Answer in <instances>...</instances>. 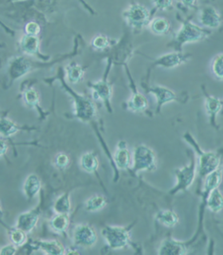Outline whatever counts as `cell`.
I'll list each match as a JSON object with an SVG mask.
<instances>
[{"label": "cell", "mask_w": 223, "mask_h": 255, "mask_svg": "<svg viewBox=\"0 0 223 255\" xmlns=\"http://www.w3.org/2000/svg\"><path fill=\"white\" fill-rule=\"evenodd\" d=\"M68 90L69 89L66 88ZM70 91L74 99L75 105V115L82 122H88L91 121L95 117L96 109L94 104L90 99L85 98L83 96L78 95L74 92Z\"/></svg>", "instance_id": "8"}, {"label": "cell", "mask_w": 223, "mask_h": 255, "mask_svg": "<svg viewBox=\"0 0 223 255\" xmlns=\"http://www.w3.org/2000/svg\"><path fill=\"white\" fill-rule=\"evenodd\" d=\"M71 209L70 194H62L58 199H56L53 205V210L56 214H69Z\"/></svg>", "instance_id": "28"}, {"label": "cell", "mask_w": 223, "mask_h": 255, "mask_svg": "<svg viewBox=\"0 0 223 255\" xmlns=\"http://www.w3.org/2000/svg\"><path fill=\"white\" fill-rule=\"evenodd\" d=\"M147 91L153 94L156 99V112L159 113L165 104L179 100L177 94L172 90L162 86H153L147 88Z\"/></svg>", "instance_id": "14"}, {"label": "cell", "mask_w": 223, "mask_h": 255, "mask_svg": "<svg viewBox=\"0 0 223 255\" xmlns=\"http://www.w3.org/2000/svg\"><path fill=\"white\" fill-rule=\"evenodd\" d=\"M66 254L67 255H80V252L77 249H71L66 251Z\"/></svg>", "instance_id": "40"}, {"label": "cell", "mask_w": 223, "mask_h": 255, "mask_svg": "<svg viewBox=\"0 0 223 255\" xmlns=\"http://www.w3.org/2000/svg\"><path fill=\"white\" fill-rule=\"evenodd\" d=\"M157 167V158L151 147L147 145H139L134 150L132 156V171H155Z\"/></svg>", "instance_id": "5"}, {"label": "cell", "mask_w": 223, "mask_h": 255, "mask_svg": "<svg viewBox=\"0 0 223 255\" xmlns=\"http://www.w3.org/2000/svg\"><path fill=\"white\" fill-rule=\"evenodd\" d=\"M9 238L11 243L14 244L16 247H22L26 243V233L22 230L15 227L14 229L10 230Z\"/></svg>", "instance_id": "31"}, {"label": "cell", "mask_w": 223, "mask_h": 255, "mask_svg": "<svg viewBox=\"0 0 223 255\" xmlns=\"http://www.w3.org/2000/svg\"><path fill=\"white\" fill-rule=\"evenodd\" d=\"M70 222L69 214H57L52 218L50 225L53 231L58 234H63L67 231Z\"/></svg>", "instance_id": "22"}, {"label": "cell", "mask_w": 223, "mask_h": 255, "mask_svg": "<svg viewBox=\"0 0 223 255\" xmlns=\"http://www.w3.org/2000/svg\"><path fill=\"white\" fill-rule=\"evenodd\" d=\"M93 46L97 49L102 50L109 46V39L104 35H98L93 41Z\"/></svg>", "instance_id": "35"}, {"label": "cell", "mask_w": 223, "mask_h": 255, "mask_svg": "<svg viewBox=\"0 0 223 255\" xmlns=\"http://www.w3.org/2000/svg\"><path fill=\"white\" fill-rule=\"evenodd\" d=\"M38 249L46 255H61L66 254V249L58 240H41L37 243Z\"/></svg>", "instance_id": "17"}, {"label": "cell", "mask_w": 223, "mask_h": 255, "mask_svg": "<svg viewBox=\"0 0 223 255\" xmlns=\"http://www.w3.org/2000/svg\"><path fill=\"white\" fill-rule=\"evenodd\" d=\"M207 208L212 213L219 214L223 211V194L219 188L211 191L207 199Z\"/></svg>", "instance_id": "20"}, {"label": "cell", "mask_w": 223, "mask_h": 255, "mask_svg": "<svg viewBox=\"0 0 223 255\" xmlns=\"http://www.w3.org/2000/svg\"><path fill=\"white\" fill-rule=\"evenodd\" d=\"M25 30H26L27 35L37 36V34H39L41 28L37 22H30L26 24Z\"/></svg>", "instance_id": "36"}, {"label": "cell", "mask_w": 223, "mask_h": 255, "mask_svg": "<svg viewBox=\"0 0 223 255\" xmlns=\"http://www.w3.org/2000/svg\"><path fill=\"white\" fill-rule=\"evenodd\" d=\"M23 99L26 106L29 107H35L39 102V95L38 92L34 89H29L24 93Z\"/></svg>", "instance_id": "33"}, {"label": "cell", "mask_w": 223, "mask_h": 255, "mask_svg": "<svg viewBox=\"0 0 223 255\" xmlns=\"http://www.w3.org/2000/svg\"><path fill=\"white\" fill-rule=\"evenodd\" d=\"M19 128L14 122L7 118H2L1 119V133H2V136L8 137L17 132Z\"/></svg>", "instance_id": "32"}, {"label": "cell", "mask_w": 223, "mask_h": 255, "mask_svg": "<svg viewBox=\"0 0 223 255\" xmlns=\"http://www.w3.org/2000/svg\"><path fill=\"white\" fill-rule=\"evenodd\" d=\"M191 58V54H185L181 51H175L161 56L160 58L155 60L153 66H161L166 69H171V68L177 67L180 65H183V63H186Z\"/></svg>", "instance_id": "12"}, {"label": "cell", "mask_w": 223, "mask_h": 255, "mask_svg": "<svg viewBox=\"0 0 223 255\" xmlns=\"http://www.w3.org/2000/svg\"><path fill=\"white\" fill-rule=\"evenodd\" d=\"M98 240V234L90 224L80 223L74 227L73 241L77 247L91 248L97 244Z\"/></svg>", "instance_id": "6"}, {"label": "cell", "mask_w": 223, "mask_h": 255, "mask_svg": "<svg viewBox=\"0 0 223 255\" xmlns=\"http://www.w3.org/2000/svg\"><path fill=\"white\" fill-rule=\"evenodd\" d=\"M155 220L164 227L173 228L179 223V218L172 210L164 209L158 211L155 215Z\"/></svg>", "instance_id": "19"}, {"label": "cell", "mask_w": 223, "mask_h": 255, "mask_svg": "<svg viewBox=\"0 0 223 255\" xmlns=\"http://www.w3.org/2000/svg\"><path fill=\"white\" fill-rule=\"evenodd\" d=\"M70 163V158L66 154L60 153L58 154L55 158V164L58 168L63 169L66 168Z\"/></svg>", "instance_id": "34"}, {"label": "cell", "mask_w": 223, "mask_h": 255, "mask_svg": "<svg viewBox=\"0 0 223 255\" xmlns=\"http://www.w3.org/2000/svg\"><path fill=\"white\" fill-rule=\"evenodd\" d=\"M20 46L22 51L26 54H37L39 49V40L36 36L26 35L23 36L20 41Z\"/></svg>", "instance_id": "24"}, {"label": "cell", "mask_w": 223, "mask_h": 255, "mask_svg": "<svg viewBox=\"0 0 223 255\" xmlns=\"http://www.w3.org/2000/svg\"><path fill=\"white\" fill-rule=\"evenodd\" d=\"M211 70L215 78L219 81H223V53H219L214 57L211 62Z\"/></svg>", "instance_id": "30"}, {"label": "cell", "mask_w": 223, "mask_h": 255, "mask_svg": "<svg viewBox=\"0 0 223 255\" xmlns=\"http://www.w3.org/2000/svg\"><path fill=\"white\" fill-rule=\"evenodd\" d=\"M17 252V247L14 244H7V245L4 246L2 247L1 251H0V255H14Z\"/></svg>", "instance_id": "37"}, {"label": "cell", "mask_w": 223, "mask_h": 255, "mask_svg": "<svg viewBox=\"0 0 223 255\" xmlns=\"http://www.w3.org/2000/svg\"><path fill=\"white\" fill-rule=\"evenodd\" d=\"M147 107L148 102L147 98L138 92L134 93L127 102V109L133 113H142L145 111Z\"/></svg>", "instance_id": "21"}, {"label": "cell", "mask_w": 223, "mask_h": 255, "mask_svg": "<svg viewBox=\"0 0 223 255\" xmlns=\"http://www.w3.org/2000/svg\"><path fill=\"white\" fill-rule=\"evenodd\" d=\"M80 164L82 169L88 173H94L99 167L98 157L93 152L83 154L80 159Z\"/></svg>", "instance_id": "23"}, {"label": "cell", "mask_w": 223, "mask_h": 255, "mask_svg": "<svg viewBox=\"0 0 223 255\" xmlns=\"http://www.w3.org/2000/svg\"><path fill=\"white\" fill-rule=\"evenodd\" d=\"M131 155L127 148L125 142H119L117 149L114 155V162L118 168L122 170L127 169L131 166Z\"/></svg>", "instance_id": "15"}, {"label": "cell", "mask_w": 223, "mask_h": 255, "mask_svg": "<svg viewBox=\"0 0 223 255\" xmlns=\"http://www.w3.org/2000/svg\"><path fill=\"white\" fill-rule=\"evenodd\" d=\"M183 138L198 155V179L199 180L198 194L199 195L201 192L203 179L221 166L223 162V154L219 151H204L190 132L184 133Z\"/></svg>", "instance_id": "1"}, {"label": "cell", "mask_w": 223, "mask_h": 255, "mask_svg": "<svg viewBox=\"0 0 223 255\" xmlns=\"http://www.w3.org/2000/svg\"><path fill=\"white\" fill-rule=\"evenodd\" d=\"M123 17L127 23L134 29H142L150 22V13L142 4L134 2L125 11Z\"/></svg>", "instance_id": "7"}, {"label": "cell", "mask_w": 223, "mask_h": 255, "mask_svg": "<svg viewBox=\"0 0 223 255\" xmlns=\"http://www.w3.org/2000/svg\"><path fill=\"white\" fill-rule=\"evenodd\" d=\"M131 227L107 225L102 230V235L108 247L111 250H122L128 247L131 243Z\"/></svg>", "instance_id": "3"}, {"label": "cell", "mask_w": 223, "mask_h": 255, "mask_svg": "<svg viewBox=\"0 0 223 255\" xmlns=\"http://www.w3.org/2000/svg\"><path fill=\"white\" fill-rule=\"evenodd\" d=\"M39 217L40 211L38 207L22 212L18 215L16 221V227L25 231L26 234L30 233L38 224Z\"/></svg>", "instance_id": "13"}, {"label": "cell", "mask_w": 223, "mask_h": 255, "mask_svg": "<svg viewBox=\"0 0 223 255\" xmlns=\"http://www.w3.org/2000/svg\"><path fill=\"white\" fill-rule=\"evenodd\" d=\"M199 22L203 27L211 30L217 29L223 22L221 14L219 10L213 6H204L199 10Z\"/></svg>", "instance_id": "11"}, {"label": "cell", "mask_w": 223, "mask_h": 255, "mask_svg": "<svg viewBox=\"0 0 223 255\" xmlns=\"http://www.w3.org/2000/svg\"><path fill=\"white\" fill-rule=\"evenodd\" d=\"M108 200L102 195H94L86 200L85 209L89 212H97L107 205Z\"/></svg>", "instance_id": "25"}, {"label": "cell", "mask_w": 223, "mask_h": 255, "mask_svg": "<svg viewBox=\"0 0 223 255\" xmlns=\"http://www.w3.org/2000/svg\"><path fill=\"white\" fill-rule=\"evenodd\" d=\"M30 65L29 62L24 58L17 59L12 64L10 68V76L13 79L21 78L24 74H27L30 71Z\"/></svg>", "instance_id": "26"}, {"label": "cell", "mask_w": 223, "mask_h": 255, "mask_svg": "<svg viewBox=\"0 0 223 255\" xmlns=\"http://www.w3.org/2000/svg\"><path fill=\"white\" fill-rule=\"evenodd\" d=\"M67 78L72 84L78 83L82 79L84 71L82 66L78 64H72L66 68Z\"/></svg>", "instance_id": "29"}, {"label": "cell", "mask_w": 223, "mask_h": 255, "mask_svg": "<svg viewBox=\"0 0 223 255\" xmlns=\"http://www.w3.org/2000/svg\"><path fill=\"white\" fill-rule=\"evenodd\" d=\"M6 150H7V145H6V143L2 140L1 141V155H3L6 152Z\"/></svg>", "instance_id": "39"}, {"label": "cell", "mask_w": 223, "mask_h": 255, "mask_svg": "<svg viewBox=\"0 0 223 255\" xmlns=\"http://www.w3.org/2000/svg\"><path fill=\"white\" fill-rule=\"evenodd\" d=\"M94 91V97L95 99L102 100L105 103L110 105L112 97L111 85L106 81H99L91 85Z\"/></svg>", "instance_id": "16"}, {"label": "cell", "mask_w": 223, "mask_h": 255, "mask_svg": "<svg viewBox=\"0 0 223 255\" xmlns=\"http://www.w3.org/2000/svg\"><path fill=\"white\" fill-rule=\"evenodd\" d=\"M42 187L41 180L38 175L35 174H30L28 175L24 182L23 191L28 199H34L38 195Z\"/></svg>", "instance_id": "18"}, {"label": "cell", "mask_w": 223, "mask_h": 255, "mask_svg": "<svg viewBox=\"0 0 223 255\" xmlns=\"http://www.w3.org/2000/svg\"><path fill=\"white\" fill-rule=\"evenodd\" d=\"M150 30L154 34L163 35L168 33L171 28L169 21L164 18H155L149 22Z\"/></svg>", "instance_id": "27"}, {"label": "cell", "mask_w": 223, "mask_h": 255, "mask_svg": "<svg viewBox=\"0 0 223 255\" xmlns=\"http://www.w3.org/2000/svg\"><path fill=\"white\" fill-rule=\"evenodd\" d=\"M211 34V30L198 26L189 19L183 20L181 27L179 28L175 35L174 43L176 49L180 51L183 45L201 42L209 38Z\"/></svg>", "instance_id": "2"}, {"label": "cell", "mask_w": 223, "mask_h": 255, "mask_svg": "<svg viewBox=\"0 0 223 255\" xmlns=\"http://www.w3.org/2000/svg\"><path fill=\"white\" fill-rule=\"evenodd\" d=\"M153 4L155 5V7L158 8V9L164 10V9H167V8L171 7V5H173V2L163 1V2H154Z\"/></svg>", "instance_id": "38"}, {"label": "cell", "mask_w": 223, "mask_h": 255, "mask_svg": "<svg viewBox=\"0 0 223 255\" xmlns=\"http://www.w3.org/2000/svg\"><path fill=\"white\" fill-rule=\"evenodd\" d=\"M203 94L205 97V102H204V107H205L206 113H207L210 122L212 127L215 128H218L217 118L220 112L222 111L223 108V102L221 99L216 98L215 96L211 95L207 93L205 88H203Z\"/></svg>", "instance_id": "10"}, {"label": "cell", "mask_w": 223, "mask_h": 255, "mask_svg": "<svg viewBox=\"0 0 223 255\" xmlns=\"http://www.w3.org/2000/svg\"><path fill=\"white\" fill-rule=\"evenodd\" d=\"M176 183L175 187L169 191L171 195H174L189 189L198 176L197 163L193 155L187 165L179 167L175 171Z\"/></svg>", "instance_id": "4"}, {"label": "cell", "mask_w": 223, "mask_h": 255, "mask_svg": "<svg viewBox=\"0 0 223 255\" xmlns=\"http://www.w3.org/2000/svg\"><path fill=\"white\" fill-rule=\"evenodd\" d=\"M188 242L179 241L171 237L163 239L158 247V255H183L189 253Z\"/></svg>", "instance_id": "9"}]
</instances>
